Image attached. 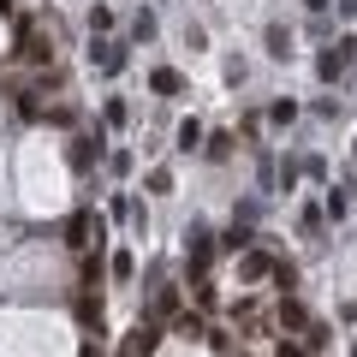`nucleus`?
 <instances>
[{"mask_svg": "<svg viewBox=\"0 0 357 357\" xmlns=\"http://www.w3.org/2000/svg\"><path fill=\"white\" fill-rule=\"evenodd\" d=\"M280 357H310V351H298V345H280Z\"/></svg>", "mask_w": 357, "mask_h": 357, "instance_id": "6", "label": "nucleus"}, {"mask_svg": "<svg viewBox=\"0 0 357 357\" xmlns=\"http://www.w3.org/2000/svg\"><path fill=\"white\" fill-rule=\"evenodd\" d=\"M89 227H96L89 215H72V227H66V244H72V250H84V244H89Z\"/></svg>", "mask_w": 357, "mask_h": 357, "instance_id": "1", "label": "nucleus"}, {"mask_svg": "<svg viewBox=\"0 0 357 357\" xmlns=\"http://www.w3.org/2000/svg\"><path fill=\"white\" fill-rule=\"evenodd\" d=\"M96 155H102V149H89V137H77V149H72V167H89Z\"/></svg>", "mask_w": 357, "mask_h": 357, "instance_id": "5", "label": "nucleus"}, {"mask_svg": "<svg viewBox=\"0 0 357 357\" xmlns=\"http://www.w3.org/2000/svg\"><path fill=\"white\" fill-rule=\"evenodd\" d=\"M351 357H357V345H351Z\"/></svg>", "mask_w": 357, "mask_h": 357, "instance_id": "8", "label": "nucleus"}, {"mask_svg": "<svg viewBox=\"0 0 357 357\" xmlns=\"http://www.w3.org/2000/svg\"><path fill=\"white\" fill-rule=\"evenodd\" d=\"M304 6H310V13H321V6H328V0H304Z\"/></svg>", "mask_w": 357, "mask_h": 357, "instance_id": "7", "label": "nucleus"}, {"mask_svg": "<svg viewBox=\"0 0 357 357\" xmlns=\"http://www.w3.org/2000/svg\"><path fill=\"white\" fill-rule=\"evenodd\" d=\"M178 333H185V340H208V321H203V316H191V310H185V316H178Z\"/></svg>", "mask_w": 357, "mask_h": 357, "instance_id": "2", "label": "nucleus"}, {"mask_svg": "<svg viewBox=\"0 0 357 357\" xmlns=\"http://www.w3.org/2000/svg\"><path fill=\"white\" fill-rule=\"evenodd\" d=\"M197 143H203V126H197V119H185V126H178V149H197Z\"/></svg>", "mask_w": 357, "mask_h": 357, "instance_id": "3", "label": "nucleus"}, {"mask_svg": "<svg viewBox=\"0 0 357 357\" xmlns=\"http://www.w3.org/2000/svg\"><path fill=\"white\" fill-rule=\"evenodd\" d=\"M149 84H155V89H161V96H173V89H178V72H167V66H161V72H155V77H149Z\"/></svg>", "mask_w": 357, "mask_h": 357, "instance_id": "4", "label": "nucleus"}]
</instances>
